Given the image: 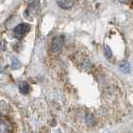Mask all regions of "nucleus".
<instances>
[{"label": "nucleus", "instance_id": "obj_1", "mask_svg": "<svg viewBox=\"0 0 133 133\" xmlns=\"http://www.w3.org/2000/svg\"><path fill=\"white\" fill-rule=\"evenodd\" d=\"M29 30H30V25H29V24L21 23V24L17 25V26L14 28L13 32H14V35H15L16 37H22V36H24Z\"/></svg>", "mask_w": 133, "mask_h": 133}, {"label": "nucleus", "instance_id": "obj_2", "mask_svg": "<svg viewBox=\"0 0 133 133\" xmlns=\"http://www.w3.org/2000/svg\"><path fill=\"white\" fill-rule=\"evenodd\" d=\"M62 43H63V38L61 36H57V37L53 38L52 43H51V50L53 52H58L61 49Z\"/></svg>", "mask_w": 133, "mask_h": 133}, {"label": "nucleus", "instance_id": "obj_3", "mask_svg": "<svg viewBox=\"0 0 133 133\" xmlns=\"http://www.w3.org/2000/svg\"><path fill=\"white\" fill-rule=\"evenodd\" d=\"M12 130L11 124L5 119H0V133H10Z\"/></svg>", "mask_w": 133, "mask_h": 133}, {"label": "nucleus", "instance_id": "obj_4", "mask_svg": "<svg viewBox=\"0 0 133 133\" xmlns=\"http://www.w3.org/2000/svg\"><path fill=\"white\" fill-rule=\"evenodd\" d=\"M57 4L63 9H69L74 5L75 0H56Z\"/></svg>", "mask_w": 133, "mask_h": 133}, {"label": "nucleus", "instance_id": "obj_5", "mask_svg": "<svg viewBox=\"0 0 133 133\" xmlns=\"http://www.w3.org/2000/svg\"><path fill=\"white\" fill-rule=\"evenodd\" d=\"M119 68L123 73H128V72H129V70H130V68H129V64H128V62H127V61H122V62H120Z\"/></svg>", "mask_w": 133, "mask_h": 133}, {"label": "nucleus", "instance_id": "obj_6", "mask_svg": "<svg viewBox=\"0 0 133 133\" xmlns=\"http://www.w3.org/2000/svg\"><path fill=\"white\" fill-rule=\"evenodd\" d=\"M19 90L22 94H27L28 91H29V85L27 84L26 82H22V83H20L19 85Z\"/></svg>", "mask_w": 133, "mask_h": 133}, {"label": "nucleus", "instance_id": "obj_7", "mask_svg": "<svg viewBox=\"0 0 133 133\" xmlns=\"http://www.w3.org/2000/svg\"><path fill=\"white\" fill-rule=\"evenodd\" d=\"M11 67L13 69H18L20 67V61L17 58H12L11 59Z\"/></svg>", "mask_w": 133, "mask_h": 133}, {"label": "nucleus", "instance_id": "obj_8", "mask_svg": "<svg viewBox=\"0 0 133 133\" xmlns=\"http://www.w3.org/2000/svg\"><path fill=\"white\" fill-rule=\"evenodd\" d=\"M104 50H105V56H106L108 59H110L112 57V51H111L110 47L108 46V45H105L104 46Z\"/></svg>", "mask_w": 133, "mask_h": 133}, {"label": "nucleus", "instance_id": "obj_9", "mask_svg": "<svg viewBox=\"0 0 133 133\" xmlns=\"http://www.w3.org/2000/svg\"><path fill=\"white\" fill-rule=\"evenodd\" d=\"M118 1H120L121 3H128L130 0H118Z\"/></svg>", "mask_w": 133, "mask_h": 133}, {"label": "nucleus", "instance_id": "obj_10", "mask_svg": "<svg viewBox=\"0 0 133 133\" xmlns=\"http://www.w3.org/2000/svg\"><path fill=\"white\" fill-rule=\"evenodd\" d=\"M0 46H1V42H0Z\"/></svg>", "mask_w": 133, "mask_h": 133}]
</instances>
